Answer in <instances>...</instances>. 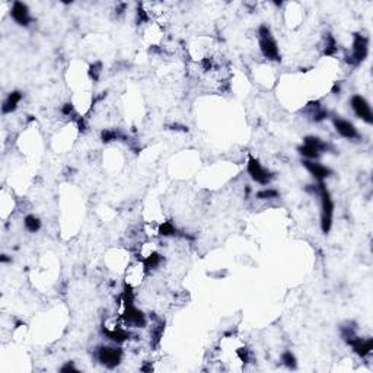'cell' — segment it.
<instances>
[{
	"label": "cell",
	"instance_id": "cell-1",
	"mask_svg": "<svg viewBox=\"0 0 373 373\" xmlns=\"http://www.w3.org/2000/svg\"><path fill=\"white\" fill-rule=\"evenodd\" d=\"M318 196L321 198V229L324 233H330L332 228V216H334V201L325 182L321 181L316 184Z\"/></svg>",
	"mask_w": 373,
	"mask_h": 373
},
{
	"label": "cell",
	"instance_id": "cell-2",
	"mask_svg": "<svg viewBox=\"0 0 373 373\" xmlns=\"http://www.w3.org/2000/svg\"><path fill=\"white\" fill-rule=\"evenodd\" d=\"M258 41L259 50L265 59L273 60V62H280L281 56H280L279 45L267 25H261L258 28Z\"/></svg>",
	"mask_w": 373,
	"mask_h": 373
},
{
	"label": "cell",
	"instance_id": "cell-3",
	"mask_svg": "<svg viewBox=\"0 0 373 373\" xmlns=\"http://www.w3.org/2000/svg\"><path fill=\"white\" fill-rule=\"evenodd\" d=\"M369 54V40L362 34H354L352 42V52L345 56L347 62L352 66L362 64Z\"/></svg>",
	"mask_w": 373,
	"mask_h": 373
},
{
	"label": "cell",
	"instance_id": "cell-4",
	"mask_svg": "<svg viewBox=\"0 0 373 373\" xmlns=\"http://www.w3.org/2000/svg\"><path fill=\"white\" fill-rule=\"evenodd\" d=\"M95 357H96V360L101 363V364H104L105 367L114 369L123 360V350L118 349V347L101 345V347L96 349Z\"/></svg>",
	"mask_w": 373,
	"mask_h": 373
},
{
	"label": "cell",
	"instance_id": "cell-5",
	"mask_svg": "<svg viewBox=\"0 0 373 373\" xmlns=\"http://www.w3.org/2000/svg\"><path fill=\"white\" fill-rule=\"evenodd\" d=\"M247 171H248L249 176L259 184V185H269L273 181V172L269 171L267 168H264L262 164L258 159H255L254 156H249L248 164H247Z\"/></svg>",
	"mask_w": 373,
	"mask_h": 373
},
{
	"label": "cell",
	"instance_id": "cell-6",
	"mask_svg": "<svg viewBox=\"0 0 373 373\" xmlns=\"http://www.w3.org/2000/svg\"><path fill=\"white\" fill-rule=\"evenodd\" d=\"M147 273H149V271L146 269L145 262H143L142 259L137 258V261H135L133 264H128V267L125 270L124 274L125 284H127L128 287L135 289V287H137V286L142 284V281L145 280Z\"/></svg>",
	"mask_w": 373,
	"mask_h": 373
},
{
	"label": "cell",
	"instance_id": "cell-7",
	"mask_svg": "<svg viewBox=\"0 0 373 373\" xmlns=\"http://www.w3.org/2000/svg\"><path fill=\"white\" fill-rule=\"evenodd\" d=\"M350 106H352L353 113L356 114L357 118H360L366 124H372V106H370V104L367 102V99L364 96H362V95H353L352 99H350Z\"/></svg>",
	"mask_w": 373,
	"mask_h": 373
},
{
	"label": "cell",
	"instance_id": "cell-8",
	"mask_svg": "<svg viewBox=\"0 0 373 373\" xmlns=\"http://www.w3.org/2000/svg\"><path fill=\"white\" fill-rule=\"evenodd\" d=\"M11 16L19 26H30L32 22L30 8L23 2H13L11 6Z\"/></svg>",
	"mask_w": 373,
	"mask_h": 373
},
{
	"label": "cell",
	"instance_id": "cell-9",
	"mask_svg": "<svg viewBox=\"0 0 373 373\" xmlns=\"http://www.w3.org/2000/svg\"><path fill=\"white\" fill-rule=\"evenodd\" d=\"M332 125H334L335 131L341 136V137H344V139L356 140V139L360 137L359 131H357V128H356V125L353 124V123H350L349 120L341 118V117H334V118H332Z\"/></svg>",
	"mask_w": 373,
	"mask_h": 373
},
{
	"label": "cell",
	"instance_id": "cell-10",
	"mask_svg": "<svg viewBox=\"0 0 373 373\" xmlns=\"http://www.w3.org/2000/svg\"><path fill=\"white\" fill-rule=\"evenodd\" d=\"M303 166L306 168V171L311 174L318 182H321V181H325L327 178H330L332 175V171L330 168H327L325 165H322L319 162H316V161H303L302 162Z\"/></svg>",
	"mask_w": 373,
	"mask_h": 373
},
{
	"label": "cell",
	"instance_id": "cell-11",
	"mask_svg": "<svg viewBox=\"0 0 373 373\" xmlns=\"http://www.w3.org/2000/svg\"><path fill=\"white\" fill-rule=\"evenodd\" d=\"M22 98H23V95H22L21 91H12V92L6 96V99L3 101V105H2V114L6 115L15 113L16 108H18V105H19V102L22 101Z\"/></svg>",
	"mask_w": 373,
	"mask_h": 373
},
{
	"label": "cell",
	"instance_id": "cell-12",
	"mask_svg": "<svg viewBox=\"0 0 373 373\" xmlns=\"http://www.w3.org/2000/svg\"><path fill=\"white\" fill-rule=\"evenodd\" d=\"M353 347V350L356 354H359L360 357H367L369 354H372L373 352V340L372 338H362V337H357L354 341L350 344Z\"/></svg>",
	"mask_w": 373,
	"mask_h": 373
},
{
	"label": "cell",
	"instance_id": "cell-13",
	"mask_svg": "<svg viewBox=\"0 0 373 373\" xmlns=\"http://www.w3.org/2000/svg\"><path fill=\"white\" fill-rule=\"evenodd\" d=\"M303 145H308L313 147L315 150H318L319 153H324V152H328V150H331V146L328 142H325V140H322L321 137H318V136H306L305 139H303Z\"/></svg>",
	"mask_w": 373,
	"mask_h": 373
},
{
	"label": "cell",
	"instance_id": "cell-14",
	"mask_svg": "<svg viewBox=\"0 0 373 373\" xmlns=\"http://www.w3.org/2000/svg\"><path fill=\"white\" fill-rule=\"evenodd\" d=\"M143 262H145V265H146V269H147V271H152V270H156L161 264H162V261H164V257L157 252V251H155V252H152L150 255H147L146 258L142 259Z\"/></svg>",
	"mask_w": 373,
	"mask_h": 373
},
{
	"label": "cell",
	"instance_id": "cell-15",
	"mask_svg": "<svg viewBox=\"0 0 373 373\" xmlns=\"http://www.w3.org/2000/svg\"><path fill=\"white\" fill-rule=\"evenodd\" d=\"M338 51V44H337V40L332 37L331 34H327L325 35V44H324V54L327 57H332L335 56Z\"/></svg>",
	"mask_w": 373,
	"mask_h": 373
},
{
	"label": "cell",
	"instance_id": "cell-16",
	"mask_svg": "<svg viewBox=\"0 0 373 373\" xmlns=\"http://www.w3.org/2000/svg\"><path fill=\"white\" fill-rule=\"evenodd\" d=\"M23 226H25V229L28 232L35 233V232H38L41 229V220H40L38 216H35V215H28V216H25V219H23Z\"/></svg>",
	"mask_w": 373,
	"mask_h": 373
},
{
	"label": "cell",
	"instance_id": "cell-17",
	"mask_svg": "<svg viewBox=\"0 0 373 373\" xmlns=\"http://www.w3.org/2000/svg\"><path fill=\"white\" fill-rule=\"evenodd\" d=\"M298 150H299V153H301L306 161H318L319 156H321V153H319L318 150H315L313 147H311V146L308 145H302Z\"/></svg>",
	"mask_w": 373,
	"mask_h": 373
},
{
	"label": "cell",
	"instance_id": "cell-18",
	"mask_svg": "<svg viewBox=\"0 0 373 373\" xmlns=\"http://www.w3.org/2000/svg\"><path fill=\"white\" fill-rule=\"evenodd\" d=\"M124 136L121 135L117 128H105L104 131L101 133V139L104 143H111V142H115V140H120L123 139Z\"/></svg>",
	"mask_w": 373,
	"mask_h": 373
},
{
	"label": "cell",
	"instance_id": "cell-19",
	"mask_svg": "<svg viewBox=\"0 0 373 373\" xmlns=\"http://www.w3.org/2000/svg\"><path fill=\"white\" fill-rule=\"evenodd\" d=\"M179 232L172 222H164L159 225V235H162V236H175Z\"/></svg>",
	"mask_w": 373,
	"mask_h": 373
},
{
	"label": "cell",
	"instance_id": "cell-20",
	"mask_svg": "<svg viewBox=\"0 0 373 373\" xmlns=\"http://www.w3.org/2000/svg\"><path fill=\"white\" fill-rule=\"evenodd\" d=\"M255 197L258 200H271V198L279 197V191L274 190V188H264V190H259L258 193L255 194Z\"/></svg>",
	"mask_w": 373,
	"mask_h": 373
},
{
	"label": "cell",
	"instance_id": "cell-21",
	"mask_svg": "<svg viewBox=\"0 0 373 373\" xmlns=\"http://www.w3.org/2000/svg\"><path fill=\"white\" fill-rule=\"evenodd\" d=\"M281 362H283V364H284L286 367H289V369H296V367H298L296 357H295V354L291 352L283 353V354H281Z\"/></svg>",
	"mask_w": 373,
	"mask_h": 373
},
{
	"label": "cell",
	"instance_id": "cell-22",
	"mask_svg": "<svg viewBox=\"0 0 373 373\" xmlns=\"http://www.w3.org/2000/svg\"><path fill=\"white\" fill-rule=\"evenodd\" d=\"M101 69H102L101 63H93L92 66L89 67V70H88V76H89V79H91V81H93V82H96V81L99 79V74H101Z\"/></svg>",
	"mask_w": 373,
	"mask_h": 373
},
{
	"label": "cell",
	"instance_id": "cell-23",
	"mask_svg": "<svg viewBox=\"0 0 373 373\" xmlns=\"http://www.w3.org/2000/svg\"><path fill=\"white\" fill-rule=\"evenodd\" d=\"M63 373H66V372H77V369L74 367V364H73V362H67L64 366H63L62 369H60Z\"/></svg>",
	"mask_w": 373,
	"mask_h": 373
},
{
	"label": "cell",
	"instance_id": "cell-24",
	"mask_svg": "<svg viewBox=\"0 0 373 373\" xmlns=\"http://www.w3.org/2000/svg\"><path fill=\"white\" fill-rule=\"evenodd\" d=\"M0 261L5 264V262H9V261H12L11 258H8V255H2V258H0Z\"/></svg>",
	"mask_w": 373,
	"mask_h": 373
}]
</instances>
